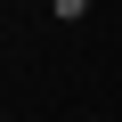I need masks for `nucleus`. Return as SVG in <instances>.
<instances>
[]
</instances>
